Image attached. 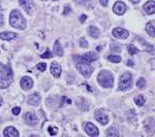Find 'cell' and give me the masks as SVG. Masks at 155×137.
Instances as JSON below:
<instances>
[{
	"mask_svg": "<svg viewBox=\"0 0 155 137\" xmlns=\"http://www.w3.org/2000/svg\"><path fill=\"white\" fill-rule=\"evenodd\" d=\"M113 10L116 15H124V13L126 12V4L122 1H118L114 4V7H113Z\"/></svg>",
	"mask_w": 155,
	"mask_h": 137,
	"instance_id": "obj_9",
	"label": "cell"
},
{
	"mask_svg": "<svg viewBox=\"0 0 155 137\" xmlns=\"http://www.w3.org/2000/svg\"><path fill=\"white\" fill-rule=\"evenodd\" d=\"M70 7H69V6H67V7H65V10H64V12H63V13L64 15H67V13H70Z\"/></svg>",
	"mask_w": 155,
	"mask_h": 137,
	"instance_id": "obj_36",
	"label": "cell"
},
{
	"mask_svg": "<svg viewBox=\"0 0 155 137\" xmlns=\"http://www.w3.org/2000/svg\"><path fill=\"white\" fill-rule=\"evenodd\" d=\"M107 135H108V136H113V137H115V136H118V135H119V132H118V130H117V128L111 127V128H110V129L107 131Z\"/></svg>",
	"mask_w": 155,
	"mask_h": 137,
	"instance_id": "obj_26",
	"label": "cell"
},
{
	"mask_svg": "<svg viewBox=\"0 0 155 137\" xmlns=\"http://www.w3.org/2000/svg\"><path fill=\"white\" fill-rule=\"evenodd\" d=\"M98 59V55H96L93 52H89V53L84 54L83 56H73V60L77 61L78 63H90L92 61H95Z\"/></svg>",
	"mask_w": 155,
	"mask_h": 137,
	"instance_id": "obj_5",
	"label": "cell"
},
{
	"mask_svg": "<svg viewBox=\"0 0 155 137\" xmlns=\"http://www.w3.org/2000/svg\"><path fill=\"white\" fill-rule=\"evenodd\" d=\"M20 111H21L20 107H15V108H13V113L16 114V116H18V114L20 113Z\"/></svg>",
	"mask_w": 155,
	"mask_h": 137,
	"instance_id": "obj_35",
	"label": "cell"
},
{
	"mask_svg": "<svg viewBox=\"0 0 155 137\" xmlns=\"http://www.w3.org/2000/svg\"><path fill=\"white\" fill-rule=\"evenodd\" d=\"M3 25V15H2V13H0V27Z\"/></svg>",
	"mask_w": 155,
	"mask_h": 137,
	"instance_id": "obj_39",
	"label": "cell"
},
{
	"mask_svg": "<svg viewBox=\"0 0 155 137\" xmlns=\"http://www.w3.org/2000/svg\"><path fill=\"white\" fill-rule=\"evenodd\" d=\"M146 31L152 37H155V20H152L146 25Z\"/></svg>",
	"mask_w": 155,
	"mask_h": 137,
	"instance_id": "obj_18",
	"label": "cell"
},
{
	"mask_svg": "<svg viewBox=\"0 0 155 137\" xmlns=\"http://www.w3.org/2000/svg\"><path fill=\"white\" fill-rule=\"evenodd\" d=\"M145 129H146V131H147V133H149L150 135L154 133L155 132V121H154V119L149 118V119L146 120Z\"/></svg>",
	"mask_w": 155,
	"mask_h": 137,
	"instance_id": "obj_13",
	"label": "cell"
},
{
	"mask_svg": "<svg viewBox=\"0 0 155 137\" xmlns=\"http://www.w3.org/2000/svg\"><path fill=\"white\" fill-rule=\"evenodd\" d=\"M84 86H86L87 88H88V91H89V92H92V91H93V90H92V89H91V88H90V87H89V86H88V85H84Z\"/></svg>",
	"mask_w": 155,
	"mask_h": 137,
	"instance_id": "obj_43",
	"label": "cell"
},
{
	"mask_svg": "<svg viewBox=\"0 0 155 137\" xmlns=\"http://www.w3.org/2000/svg\"><path fill=\"white\" fill-rule=\"evenodd\" d=\"M18 35L17 33H13V32H3V33H0V38L3 40H12L13 38H16Z\"/></svg>",
	"mask_w": 155,
	"mask_h": 137,
	"instance_id": "obj_20",
	"label": "cell"
},
{
	"mask_svg": "<svg viewBox=\"0 0 155 137\" xmlns=\"http://www.w3.org/2000/svg\"><path fill=\"white\" fill-rule=\"evenodd\" d=\"M132 86V75L129 72H125L121 75L119 80V89L121 91H126Z\"/></svg>",
	"mask_w": 155,
	"mask_h": 137,
	"instance_id": "obj_4",
	"label": "cell"
},
{
	"mask_svg": "<svg viewBox=\"0 0 155 137\" xmlns=\"http://www.w3.org/2000/svg\"><path fill=\"white\" fill-rule=\"evenodd\" d=\"M108 59H109V61H111L113 63H119L121 61V57L118 55H111V56H109Z\"/></svg>",
	"mask_w": 155,
	"mask_h": 137,
	"instance_id": "obj_27",
	"label": "cell"
},
{
	"mask_svg": "<svg viewBox=\"0 0 155 137\" xmlns=\"http://www.w3.org/2000/svg\"><path fill=\"white\" fill-rule=\"evenodd\" d=\"M144 10L148 15H153V13H155V1L150 0V1L146 2L145 5H144Z\"/></svg>",
	"mask_w": 155,
	"mask_h": 137,
	"instance_id": "obj_15",
	"label": "cell"
},
{
	"mask_svg": "<svg viewBox=\"0 0 155 137\" xmlns=\"http://www.w3.org/2000/svg\"><path fill=\"white\" fill-rule=\"evenodd\" d=\"M130 2H132V3H139V2L141 1V0H129Z\"/></svg>",
	"mask_w": 155,
	"mask_h": 137,
	"instance_id": "obj_42",
	"label": "cell"
},
{
	"mask_svg": "<svg viewBox=\"0 0 155 137\" xmlns=\"http://www.w3.org/2000/svg\"><path fill=\"white\" fill-rule=\"evenodd\" d=\"M127 50H128V53L130 55H136V54H138L139 52H140V50H139L136 46H134L132 43H130L127 46Z\"/></svg>",
	"mask_w": 155,
	"mask_h": 137,
	"instance_id": "obj_25",
	"label": "cell"
},
{
	"mask_svg": "<svg viewBox=\"0 0 155 137\" xmlns=\"http://www.w3.org/2000/svg\"><path fill=\"white\" fill-rule=\"evenodd\" d=\"M85 131H86V133L90 136H98L99 135L98 129L96 128V126L93 125L92 123H87V124L85 125Z\"/></svg>",
	"mask_w": 155,
	"mask_h": 137,
	"instance_id": "obj_10",
	"label": "cell"
},
{
	"mask_svg": "<svg viewBox=\"0 0 155 137\" xmlns=\"http://www.w3.org/2000/svg\"><path fill=\"white\" fill-rule=\"evenodd\" d=\"M33 86V80L28 76H24L21 80V87L23 88L25 91H29Z\"/></svg>",
	"mask_w": 155,
	"mask_h": 137,
	"instance_id": "obj_14",
	"label": "cell"
},
{
	"mask_svg": "<svg viewBox=\"0 0 155 137\" xmlns=\"http://www.w3.org/2000/svg\"><path fill=\"white\" fill-rule=\"evenodd\" d=\"M77 68L81 72V74H83L85 77H89L93 72V67L89 63H78Z\"/></svg>",
	"mask_w": 155,
	"mask_h": 137,
	"instance_id": "obj_6",
	"label": "cell"
},
{
	"mask_svg": "<svg viewBox=\"0 0 155 137\" xmlns=\"http://www.w3.org/2000/svg\"><path fill=\"white\" fill-rule=\"evenodd\" d=\"M134 65V62L132 61V60H128L127 61V66H129V67H132Z\"/></svg>",
	"mask_w": 155,
	"mask_h": 137,
	"instance_id": "obj_37",
	"label": "cell"
},
{
	"mask_svg": "<svg viewBox=\"0 0 155 137\" xmlns=\"http://www.w3.org/2000/svg\"><path fill=\"white\" fill-rule=\"evenodd\" d=\"M112 33H113V35L116 38H120V39H126V38L129 36L128 31L125 30V29H123V28H120V27L115 28Z\"/></svg>",
	"mask_w": 155,
	"mask_h": 137,
	"instance_id": "obj_8",
	"label": "cell"
},
{
	"mask_svg": "<svg viewBox=\"0 0 155 137\" xmlns=\"http://www.w3.org/2000/svg\"><path fill=\"white\" fill-rule=\"evenodd\" d=\"M120 44L119 43H115V42H112L111 43V50L112 52H116V53H119L121 51V48H120Z\"/></svg>",
	"mask_w": 155,
	"mask_h": 137,
	"instance_id": "obj_29",
	"label": "cell"
},
{
	"mask_svg": "<svg viewBox=\"0 0 155 137\" xmlns=\"http://www.w3.org/2000/svg\"><path fill=\"white\" fill-rule=\"evenodd\" d=\"M88 34L93 38H97L99 36V30L95 26H90L88 28Z\"/></svg>",
	"mask_w": 155,
	"mask_h": 137,
	"instance_id": "obj_21",
	"label": "cell"
},
{
	"mask_svg": "<svg viewBox=\"0 0 155 137\" xmlns=\"http://www.w3.org/2000/svg\"><path fill=\"white\" fill-rule=\"evenodd\" d=\"M49 133L51 134V135H56L58 132V129L56 127H49Z\"/></svg>",
	"mask_w": 155,
	"mask_h": 137,
	"instance_id": "obj_32",
	"label": "cell"
},
{
	"mask_svg": "<svg viewBox=\"0 0 155 137\" xmlns=\"http://www.w3.org/2000/svg\"><path fill=\"white\" fill-rule=\"evenodd\" d=\"M36 67L39 71H44L47 68V65H46V63H39V64H37Z\"/></svg>",
	"mask_w": 155,
	"mask_h": 137,
	"instance_id": "obj_33",
	"label": "cell"
},
{
	"mask_svg": "<svg viewBox=\"0 0 155 137\" xmlns=\"http://www.w3.org/2000/svg\"><path fill=\"white\" fill-rule=\"evenodd\" d=\"M4 136L5 137H18L19 136V132L16 128L13 127H7L4 129V132H3Z\"/></svg>",
	"mask_w": 155,
	"mask_h": 137,
	"instance_id": "obj_17",
	"label": "cell"
},
{
	"mask_svg": "<svg viewBox=\"0 0 155 137\" xmlns=\"http://www.w3.org/2000/svg\"><path fill=\"white\" fill-rule=\"evenodd\" d=\"M1 102H2V99L0 98V105H1Z\"/></svg>",
	"mask_w": 155,
	"mask_h": 137,
	"instance_id": "obj_44",
	"label": "cell"
},
{
	"mask_svg": "<svg viewBox=\"0 0 155 137\" xmlns=\"http://www.w3.org/2000/svg\"><path fill=\"white\" fill-rule=\"evenodd\" d=\"M10 25L15 28L21 29V30H24L26 28V22L25 19L23 18L22 13L19 12V10H15L10 13Z\"/></svg>",
	"mask_w": 155,
	"mask_h": 137,
	"instance_id": "obj_2",
	"label": "cell"
},
{
	"mask_svg": "<svg viewBox=\"0 0 155 137\" xmlns=\"http://www.w3.org/2000/svg\"><path fill=\"white\" fill-rule=\"evenodd\" d=\"M78 106L80 107V109H82L83 111H87L88 110L89 104L87 103V101L84 99V98H80L78 101Z\"/></svg>",
	"mask_w": 155,
	"mask_h": 137,
	"instance_id": "obj_22",
	"label": "cell"
},
{
	"mask_svg": "<svg viewBox=\"0 0 155 137\" xmlns=\"http://www.w3.org/2000/svg\"><path fill=\"white\" fill-rule=\"evenodd\" d=\"M20 4L26 10L27 13L31 15L33 10H34V4H33L32 0H20Z\"/></svg>",
	"mask_w": 155,
	"mask_h": 137,
	"instance_id": "obj_11",
	"label": "cell"
},
{
	"mask_svg": "<svg viewBox=\"0 0 155 137\" xmlns=\"http://www.w3.org/2000/svg\"><path fill=\"white\" fill-rule=\"evenodd\" d=\"M47 103L49 105H54V104H58V98L57 97H52L47 99Z\"/></svg>",
	"mask_w": 155,
	"mask_h": 137,
	"instance_id": "obj_30",
	"label": "cell"
},
{
	"mask_svg": "<svg viewBox=\"0 0 155 137\" xmlns=\"http://www.w3.org/2000/svg\"><path fill=\"white\" fill-rule=\"evenodd\" d=\"M13 82V71L10 66H3L0 70V88L5 89Z\"/></svg>",
	"mask_w": 155,
	"mask_h": 137,
	"instance_id": "obj_1",
	"label": "cell"
},
{
	"mask_svg": "<svg viewBox=\"0 0 155 137\" xmlns=\"http://www.w3.org/2000/svg\"><path fill=\"white\" fill-rule=\"evenodd\" d=\"M80 46L81 48H88V42L85 38H81L80 40Z\"/></svg>",
	"mask_w": 155,
	"mask_h": 137,
	"instance_id": "obj_31",
	"label": "cell"
},
{
	"mask_svg": "<svg viewBox=\"0 0 155 137\" xmlns=\"http://www.w3.org/2000/svg\"><path fill=\"white\" fill-rule=\"evenodd\" d=\"M97 82L103 88H113L114 86V76L110 71L102 70L97 76Z\"/></svg>",
	"mask_w": 155,
	"mask_h": 137,
	"instance_id": "obj_3",
	"label": "cell"
},
{
	"mask_svg": "<svg viewBox=\"0 0 155 137\" xmlns=\"http://www.w3.org/2000/svg\"><path fill=\"white\" fill-rule=\"evenodd\" d=\"M79 4H84L85 3V0H76Z\"/></svg>",
	"mask_w": 155,
	"mask_h": 137,
	"instance_id": "obj_41",
	"label": "cell"
},
{
	"mask_svg": "<svg viewBox=\"0 0 155 137\" xmlns=\"http://www.w3.org/2000/svg\"><path fill=\"white\" fill-rule=\"evenodd\" d=\"M136 86H138L139 89H145V87H146V80H145V78H143V77L139 78V80L136 82Z\"/></svg>",
	"mask_w": 155,
	"mask_h": 137,
	"instance_id": "obj_28",
	"label": "cell"
},
{
	"mask_svg": "<svg viewBox=\"0 0 155 137\" xmlns=\"http://www.w3.org/2000/svg\"><path fill=\"white\" fill-rule=\"evenodd\" d=\"M86 19H87V17H86L85 15H81V17H80V21L82 22V23H83V22H84Z\"/></svg>",
	"mask_w": 155,
	"mask_h": 137,
	"instance_id": "obj_40",
	"label": "cell"
},
{
	"mask_svg": "<svg viewBox=\"0 0 155 137\" xmlns=\"http://www.w3.org/2000/svg\"><path fill=\"white\" fill-rule=\"evenodd\" d=\"M51 73L55 77H59L61 74V66L57 62H53L51 64Z\"/></svg>",
	"mask_w": 155,
	"mask_h": 137,
	"instance_id": "obj_16",
	"label": "cell"
},
{
	"mask_svg": "<svg viewBox=\"0 0 155 137\" xmlns=\"http://www.w3.org/2000/svg\"><path fill=\"white\" fill-rule=\"evenodd\" d=\"M52 57H53V55H52V53L50 52V50H47L42 55V58H52Z\"/></svg>",
	"mask_w": 155,
	"mask_h": 137,
	"instance_id": "obj_34",
	"label": "cell"
},
{
	"mask_svg": "<svg viewBox=\"0 0 155 137\" xmlns=\"http://www.w3.org/2000/svg\"><path fill=\"white\" fill-rule=\"evenodd\" d=\"M54 54L57 56H63V50H62L61 46H60V43L58 41L55 42V44H54Z\"/></svg>",
	"mask_w": 155,
	"mask_h": 137,
	"instance_id": "obj_24",
	"label": "cell"
},
{
	"mask_svg": "<svg viewBox=\"0 0 155 137\" xmlns=\"http://www.w3.org/2000/svg\"><path fill=\"white\" fill-rule=\"evenodd\" d=\"M40 101V96L39 93H34L32 94V95L29 97L28 99V104L29 105H34V106H36V105H39Z\"/></svg>",
	"mask_w": 155,
	"mask_h": 137,
	"instance_id": "obj_19",
	"label": "cell"
},
{
	"mask_svg": "<svg viewBox=\"0 0 155 137\" xmlns=\"http://www.w3.org/2000/svg\"><path fill=\"white\" fill-rule=\"evenodd\" d=\"M134 102H136V104L139 105V106H143L146 102L145 96H144L143 94H139V95H136V98H134Z\"/></svg>",
	"mask_w": 155,
	"mask_h": 137,
	"instance_id": "obj_23",
	"label": "cell"
},
{
	"mask_svg": "<svg viewBox=\"0 0 155 137\" xmlns=\"http://www.w3.org/2000/svg\"><path fill=\"white\" fill-rule=\"evenodd\" d=\"M24 120H25V123L27 125H30V126H34L37 124L39 120H37V116H35L34 113L32 112H27L24 116Z\"/></svg>",
	"mask_w": 155,
	"mask_h": 137,
	"instance_id": "obj_12",
	"label": "cell"
},
{
	"mask_svg": "<svg viewBox=\"0 0 155 137\" xmlns=\"http://www.w3.org/2000/svg\"><path fill=\"white\" fill-rule=\"evenodd\" d=\"M94 116L95 119L100 123L102 125H107L109 123V116L105 113L102 109H99V110H96L95 113H94Z\"/></svg>",
	"mask_w": 155,
	"mask_h": 137,
	"instance_id": "obj_7",
	"label": "cell"
},
{
	"mask_svg": "<svg viewBox=\"0 0 155 137\" xmlns=\"http://www.w3.org/2000/svg\"><path fill=\"white\" fill-rule=\"evenodd\" d=\"M108 2H109V0H100V3H102V5L103 6H107Z\"/></svg>",
	"mask_w": 155,
	"mask_h": 137,
	"instance_id": "obj_38",
	"label": "cell"
}]
</instances>
